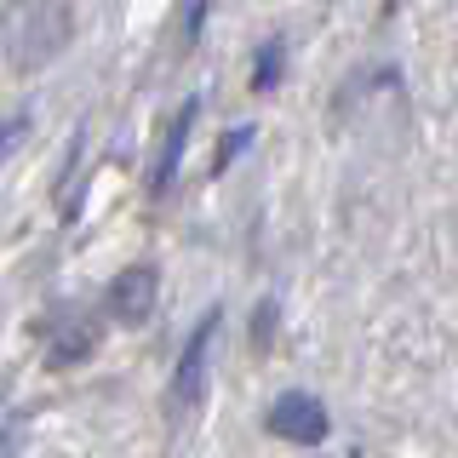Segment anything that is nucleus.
I'll list each match as a JSON object with an SVG mask.
<instances>
[{
	"label": "nucleus",
	"mask_w": 458,
	"mask_h": 458,
	"mask_svg": "<svg viewBox=\"0 0 458 458\" xmlns=\"http://www.w3.org/2000/svg\"><path fill=\"white\" fill-rule=\"evenodd\" d=\"M155 298H161V276H155L149 264H132V269H121L109 286V315L121 327H143L155 315Z\"/></svg>",
	"instance_id": "7ed1b4c3"
},
{
	"label": "nucleus",
	"mask_w": 458,
	"mask_h": 458,
	"mask_svg": "<svg viewBox=\"0 0 458 458\" xmlns=\"http://www.w3.org/2000/svg\"><path fill=\"white\" fill-rule=\"evenodd\" d=\"M269 429L276 436H286V441H321L327 436V412H321V401L315 395H276V407H269Z\"/></svg>",
	"instance_id": "39448f33"
},
{
	"label": "nucleus",
	"mask_w": 458,
	"mask_h": 458,
	"mask_svg": "<svg viewBox=\"0 0 458 458\" xmlns=\"http://www.w3.org/2000/svg\"><path fill=\"white\" fill-rule=\"evenodd\" d=\"M247 143H252V126H235V132H229V143H218V161H212V172L235 166V155L247 149Z\"/></svg>",
	"instance_id": "0eeeda50"
},
{
	"label": "nucleus",
	"mask_w": 458,
	"mask_h": 458,
	"mask_svg": "<svg viewBox=\"0 0 458 458\" xmlns=\"http://www.w3.org/2000/svg\"><path fill=\"white\" fill-rule=\"evenodd\" d=\"M195 121H200V98H183V109L172 114V126H166V138H161V155H155V166H149V195H166V190H172L183 155H190Z\"/></svg>",
	"instance_id": "20e7f679"
},
{
	"label": "nucleus",
	"mask_w": 458,
	"mask_h": 458,
	"mask_svg": "<svg viewBox=\"0 0 458 458\" xmlns=\"http://www.w3.org/2000/svg\"><path fill=\"white\" fill-rule=\"evenodd\" d=\"M212 333H218V310H207L195 321V333L183 338V355L178 367H172V407L190 412L200 401V384H207V350H212Z\"/></svg>",
	"instance_id": "f03ea898"
},
{
	"label": "nucleus",
	"mask_w": 458,
	"mask_h": 458,
	"mask_svg": "<svg viewBox=\"0 0 458 458\" xmlns=\"http://www.w3.org/2000/svg\"><path fill=\"white\" fill-rule=\"evenodd\" d=\"M281 64H286V47L281 40H264L258 57H252V92H269V86L281 81Z\"/></svg>",
	"instance_id": "423d86ee"
},
{
	"label": "nucleus",
	"mask_w": 458,
	"mask_h": 458,
	"mask_svg": "<svg viewBox=\"0 0 458 458\" xmlns=\"http://www.w3.org/2000/svg\"><path fill=\"white\" fill-rule=\"evenodd\" d=\"M0 35H6V64L18 75H35L75 40V0H6Z\"/></svg>",
	"instance_id": "f257e3e1"
}]
</instances>
